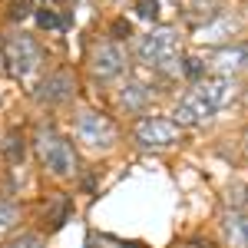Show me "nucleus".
Returning <instances> with one entry per match:
<instances>
[{"label": "nucleus", "mask_w": 248, "mask_h": 248, "mask_svg": "<svg viewBox=\"0 0 248 248\" xmlns=\"http://www.w3.org/2000/svg\"><path fill=\"white\" fill-rule=\"evenodd\" d=\"M136 17L139 20H159V0H139L136 3Z\"/></svg>", "instance_id": "obj_16"}, {"label": "nucleus", "mask_w": 248, "mask_h": 248, "mask_svg": "<svg viewBox=\"0 0 248 248\" xmlns=\"http://www.w3.org/2000/svg\"><path fill=\"white\" fill-rule=\"evenodd\" d=\"M146 99H149V93H146V86H139V83H129V86L123 90V106H126V109H142Z\"/></svg>", "instance_id": "obj_10"}, {"label": "nucleus", "mask_w": 248, "mask_h": 248, "mask_svg": "<svg viewBox=\"0 0 248 248\" xmlns=\"http://www.w3.org/2000/svg\"><path fill=\"white\" fill-rule=\"evenodd\" d=\"M93 73L99 79H116L126 73V53L116 43H99L93 50Z\"/></svg>", "instance_id": "obj_7"}, {"label": "nucleus", "mask_w": 248, "mask_h": 248, "mask_svg": "<svg viewBox=\"0 0 248 248\" xmlns=\"http://www.w3.org/2000/svg\"><path fill=\"white\" fill-rule=\"evenodd\" d=\"M70 93H73V77L63 73V70L53 73V77H46L37 90H33V96L43 99V103H63V99H70Z\"/></svg>", "instance_id": "obj_8"}, {"label": "nucleus", "mask_w": 248, "mask_h": 248, "mask_svg": "<svg viewBox=\"0 0 248 248\" xmlns=\"http://www.w3.org/2000/svg\"><path fill=\"white\" fill-rule=\"evenodd\" d=\"M37 27H43V30H63V27H70V17L66 14H53V10H37Z\"/></svg>", "instance_id": "obj_11"}, {"label": "nucleus", "mask_w": 248, "mask_h": 248, "mask_svg": "<svg viewBox=\"0 0 248 248\" xmlns=\"http://www.w3.org/2000/svg\"><path fill=\"white\" fill-rule=\"evenodd\" d=\"M10 248H43V242H40L37 235H27V238H17Z\"/></svg>", "instance_id": "obj_19"}, {"label": "nucleus", "mask_w": 248, "mask_h": 248, "mask_svg": "<svg viewBox=\"0 0 248 248\" xmlns=\"http://www.w3.org/2000/svg\"><path fill=\"white\" fill-rule=\"evenodd\" d=\"M218 70H225V73H232V70H238L242 66V60H245V50L242 46H235V50H218Z\"/></svg>", "instance_id": "obj_12"}, {"label": "nucleus", "mask_w": 248, "mask_h": 248, "mask_svg": "<svg viewBox=\"0 0 248 248\" xmlns=\"http://www.w3.org/2000/svg\"><path fill=\"white\" fill-rule=\"evenodd\" d=\"M218 0H189V10H186V17L195 23V27H202V23H209V20L218 17Z\"/></svg>", "instance_id": "obj_9"}, {"label": "nucleus", "mask_w": 248, "mask_h": 248, "mask_svg": "<svg viewBox=\"0 0 248 248\" xmlns=\"http://www.w3.org/2000/svg\"><path fill=\"white\" fill-rule=\"evenodd\" d=\"M225 225H229V238H232V245L242 248V245H245V222H242V212H232Z\"/></svg>", "instance_id": "obj_14"}, {"label": "nucleus", "mask_w": 248, "mask_h": 248, "mask_svg": "<svg viewBox=\"0 0 248 248\" xmlns=\"http://www.w3.org/2000/svg\"><path fill=\"white\" fill-rule=\"evenodd\" d=\"M179 126L172 119H162V116H153V119H142L136 126V142L142 149H166V146H175L179 142Z\"/></svg>", "instance_id": "obj_6"}, {"label": "nucleus", "mask_w": 248, "mask_h": 248, "mask_svg": "<svg viewBox=\"0 0 248 248\" xmlns=\"http://www.w3.org/2000/svg\"><path fill=\"white\" fill-rule=\"evenodd\" d=\"M232 96V83L225 77L215 79H199L189 93L182 96V103L175 106V126H195V123H205L218 113Z\"/></svg>", "instance_id": "obj_1"}, {"label": "nucleus", "mask_w": 248, "mask_h": 248, "mask_svg": "<svg viewBox=\"0 0 248 248\" xmlns=\"http://www.w3.org/2000/svg\"><path fill=\"white\" fill-rule=\"evenodd\" d=\"M37 155L53 175H73L77 172V153H73V146L60 133H50V129L40 133L37 136Z\"/></svg>", "instance_id": "obj_2"}, {"label": "nucleus", "mask_w": 248, "mask_h": 248, "mask_svg": "<svg viewBox=\"0 0 248 248\" xmlns=\"http://www.w3.org/2000/svg\"><path fill=\"white\" fill-rule=\"evenodd\" d=\"M30 7H33V0H17V3L10 7V20H23V17H30Z\"/></svg>", "instance_id": "obj_18"}, {"label": "nucleus", "mask_w": 248, "mask_h": 248, "mask_svg": "<svg viewBox=\"0 0 248 248\" xmlns=\"http://www.w3.org/2000/svg\"><path fill=\"white\" fill-rule=\"evenodd\" d=\"M17 222H20V209L14 205V202H0V238L14 229Z\"/></svg>", "instance_id": "obj_13"}, {"label": "nucleus", "mask_w": 248, "mask_h": 248, "mask_svg": "<svg viewBox=\"0 0 248 248\" xmlns=\"http://www.w3.org/2000/svg\"><path fill=\"white\" fill-rule=\"evenodd\" d=\"M66 215H70V199H60L57 205H53V215H50V225H53V229H60Z\"/></svg>", "instance_id": "obj_17"}, {"label": "nucleus", "mask_w": 248, "mask_h": 248, "mask_svg": "<svg viewBox=\"0 0 248 248\" xmlns=\"http://www.w3.org/2000/svg\"><path fill=\"white\" fill-rule=\"evenodd\" d=\"M77 139L86 146V149L103 153V149H109V146L116 142V126L103 113H96V109H83V113L77 116Z\"/></svg>", "instance_id": "obj_4"}, {"label": "nucleus", "mask_w": 248, "mask_h": 248, "mask_svg": "<svg viewBox=\"0 0 248 248\" xmlns=\"http://www.w3.org/2000/svg\"><path fill=\"white\" fill-rule=\"evenodd\" d=\"M182 73L199 83V79H202V73H205V60H202V57H189L186 63H182Z\"/></svg>", "instance_id": "obj_15"}, {"label": "nucleus", "mask_w": 248, "mask_h": 248, "mask_svg": "<svg viewBox=\"0 0 248 248\" xmlns=\"http://www.w3.org/2000/svg\"><path fill=\"white\" fill-rule=\"evenodd\" d=\"M3 60H7V70H10L14 77L27 79V77H33V73L40 70V63H43V50L37 46V40H33V37L17 33V37L7 40Z\"/></svg>", "instance_id": "obj_3"}, {"label": "nucleus", "mask_w": 248, "mask_h": 248, "mask_svg": "<svg viewBox=\"0 0 248 248\" xmlns=\"http://www.w3.org/2000/svg\"><path fill=\"white\" fill-rule=\"evenodd\" d=\"M139 60L149 66H172L179 60V33L175 30H153L139 43Z\"/></svg>", "instance_id": "obj_5"}]
</instances>
